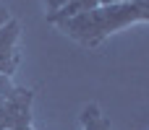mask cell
Here are the masks:
<instances>
[{
  "label": "cell",
  "instance_id": "52a82bcc",
  "mask_svg": "<svg viewBox=\"0 0 149 130\" xmlns=\"http://www.w3.org/2000/svg\"><path fill=\"white\" fill-rule=\"evenodd\" d=\"M5 21H10V13H8V8H5V5L0 3V26H3Z\"/></svg>",
  "mask_w": 149,
  "mask_h": 130
},
{
  "label": "cell",
  "instance_id": "3957f363",
  "mask_svg": "<svg viewBox=\"0 0 149 130\" xmlns=\"http://www.w3.org/2000/svg\"><path fill=\"white\" fill-rule=\"evenodd\" d=\"M100 5H102V0H68L60 10L50 13L47 21H50L52 26H58V23H63V21H68V18H76V16H81V13H89V10L100 8Z\"/></svg>",
  "mask_w": 149,
  "mask_h": 130
},
{
  "label": "cell",
  "instance_id": "6da1fadb",
  "mask_svg": "<svg viewBox=\"0 0 149 130\" xmlns=\"http://www.w3.org/2000/svg\"><path fill=\"white\" fill-rule=\"evenodd\" d=\"M139 21H149V0L100 5L89 13H81L76 18L58 23V29L84 47H100L110 34H115L131 23H139Z\"/></svg>",
  "mask_w": 149,
  "mask_h": 130
},
{
  "label": "cell",
  "instance_id": "5b68a950",
  "mask_svg": "<svg viewBox=\"0 0 149 130\" xmlns=\"http://www.w3.org/2000/svg\"><path fill=\"white\" fill-rule=\"evenodd\" d=\"M16 89L10 86V78H5V76H0V99H8L10 94H13Z\"/></svg>",
  "mask_w": 149,
  "mask_h": 130
},
{
  "label": "cell",
  "instance_id": "ba28073f",
  "mask_svg": "<svg viewBox=\"0 0 149 130\" xmlns=\"http://www.w3.org/2000/svg\"><path fill=\"white\" fill-rule=\"evenodd\" d=\"M118 3H134V0H102V5H118Z\"/></svg>",
  "mask_w": 149,
  "mask_h": 130
},
{
  "label": "cell",
  "instance_id": "8992f818",
  "mask_svg": "<svg viewBox=\"0 0 149 130\" xmlns=\"http://www.w3.org/2000/svg\"><path fill=\"white\" fill-rule=\"evenodd\" d=\"M65 3H68V0H45V10H47V16L55 13V10H60Z\"/></svg>",
  "mask_w": 149,
  "mask_h": 130
},
{
  "label": "cell",
  "instance_id": "277c9868",
  "mask_svg": "<svg viewBox=\"0 0 149 130\" xmlns=\"http://www.w3.org/2000/svg\"><path fill=\"white\" fill-rule=\"evenodd\" d=\"M81 125L84 130H110V122L107 117L102 115V109L97 104H86L84 112H81Z\"/></svg>",
  "mask_w": 149,
  "mask_h": 130
},
{
  "label": "cell",
  "instance_id": "7a4b0ae2",
  "mask_svg": "<svg viewBox=\"0 0 149 130\" xmlns=\"http://www.w3.org/2000/svg\"><path fill=\"white\" fill-rule=\"evenodd\" d=\"M18 36H21V26L16 18L0 26V76L5 78H10L18 68Z\"/></svg>",
  "mask_w": 149,
  "mask_h": 130
}]
</instances>
